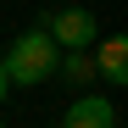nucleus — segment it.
<instances>
[{
    "instance_id": "3",
    "label": "nucleus",
    "mask_w": 128,
    "mask_h": 128,
    "mask_svg": "<svg viewBox=\"0 0 128 128\" xmlns=\"http://www.w3.org/2000/svg\"><path fill=\"white\" fill-rule=\"evenodd\" d=\"M61 128H117V112H112V100L84 95V100H72V106H67Z\"/></svg>"
},
{
    "instance_id": "2",
    "label": "nucleus",
    "mask_w": 128,
    "mask_h": 128,
    "mask_svg": "<svg viewBox=\"0 0 128 128\" xmlns=\"http://www.w3.org/2000/svg\"><path fill=\"white\" fill-rule=\"evenodd\" d=\"M50 39L61 50H89V39H100V34L84 6H61V11H50Z\"/></svg>"
},
{
    "instance_id": "5",
    "label": "nucleus",
    "mask_w": 128,
    "mask_h": 128,
    "mask_svg": "<svg viewBox=\"0 0 128 128\" xmlns=\"http://www.w3.org/2000/svg\"><path fill=\"white\" fill-rule=\"evenodd\" d=\"M61 72H67L72 84H89V78L100 72V61H95L89 50H67V56H61Z\"/></svg>"
},
{
    "instance_id": "6",
    "label": "nucleus",
    "mask_w": 128,
    "mask_h": 128,
    "mask_svg": "<svg viewBox=\"0 0 128 128\" xmlns=\"http://www.w3.org/2000/svg\"><path fill=\"white\" fill-rule=\"evenodd\" d=\"M6 89H11V72H6V56H0V100H6Z\"/></svg>"
},
{
    "instance_id": "1",
    "label": "nucleus",
    "mask_w": 128,
    "mask_h": 128,
    "mask_svg": "<svg viewBox=\"0 0 128 128\" xmlns=\"http://www.w3.org/2000/svg\"><path fill=\"white\" fill-rule=\"evenodd\" d=\"M56 67H61V45L50 39V28H34V34H22V39L6 50L11 84H45Z\"/></svg>"
},
{
    "instance_id": "4",
    "label": "nucleus",
    "mask_w": 128,
    "mask_h": 128,
    "mask_svg": "<svg viewBox=\"0 0 128 128\" xmlns=\"http://www.w3.org/2000/svg\"><path fill=\"white\" fill-rule=\"evenodd\" d=\"M95 61H100V78L106 84H128V34L100 39V45H95Z\"/></svg>"
}]
</instances>
